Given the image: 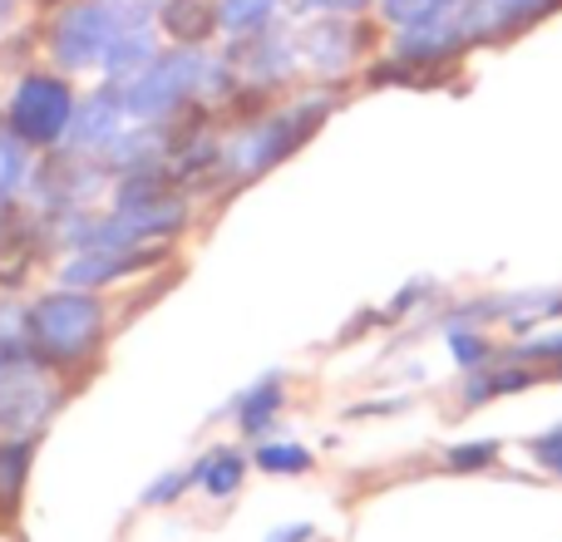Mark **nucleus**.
Wrapping results in <instances>:
<instances>
[{
  "label": "nucleus",
  "instance_id": "14",
  "mask_svg": "<svg viewBox=\"0 0 562 542\" xmlns=\"http://www.w3.org/2000/svg\"><path fill=\"white\" fill-rule=\"evenodd\" d=\"M154 55H158L154 30H124V35L109 39V49H104V59H99V69H104L109 84H128L138 69H148V59H154Z\"/></svg>",
  "mask_w": 562,
  "mask_h": 542
},
{
  "label": "nucleus",
  "instance_id": "24",
  "mask_svg": "<svg viewBox=\"0 0 562 542\" xmlns=\"http://www.w3.org/2000/svg\"><path fill=\"white\" fill-rule=\"evenodd\" d=\"M435 291H439V281H435V276H415V281H405V286L395 291V301H390V306L380 310V320H405L409 310L429 306V301H435Z\"/></svg>",
  "mask_w": 562,
  "mask_h": 542
},
{
  "label": "nucleus",
  "instance_id": "27",
  "mask_svg": "<svg viewBox=\"0 0 562 542\" xmlns=\"http://www.w3.org/2000/svg\"><path fill=\"white\" fill-rule=\"evenodd\" d=\"M400 409H409V395H380V399H360V405H350L346 419H390V415H400Z\"/></svg>",
  "mask_w": 562,
  "mask_h": 542
},
{
  "label": "nucleus",
  "instance_id": "10",
  "mask_svg": "<svg viewBox=\"0 0 562 542\" xmlns=\"http://www.w3.org/2000/svg\"><path fill=\"white\" fill-rule=\"evenodd\" d=\"M128 124V109H124V89L119 84H104L94 94L75 99V118L65 128V154H79V158H99Z\"/></svg>",
  "mask_w": 562,
  "mask_h": 542
},
{
  "label": "nucleus",
  "instance_id": "19",
  "mask_svg": "<svg viewBox=\"0 0 562 542\" xmlns=\"http://www.w3.org/2000/svg\"><path fill=\"white\" fill-rule=\"evenodd\" d=\"M504 355L528 360V365H538V370H553L558 360H562V320H548V326L518 336L514 346H504Z\"/></svg>",
  "mask_w": 562,
  "mask_h": 542
},
{
  "label": "nucleus",
  "instance_id": "16",
  "mask_svg": "<svg viewBox=\"0 0 562 542\" xmlns=\"http://www.w3.org/2000/svg\"><path fill=\"white\" fill-rule=\"evenodd\" d=\"M464 10V0H375V20L380 30H419L435 25V20H449Z\"/></svg>",
  "mask_w": 562,
  "mask_h": 542
},
{
  "label": "nucleus",
  "instance_id": "28",
  "mask_svg": "<svg viewBox=\"0 0 562 542\" xmlns=\"http://www.w3.org/2000/svg\"><path fill=\"white\" fill-rule=\"evenodd\" d=\"M316 538V523H281L267 533V542H311Z\"/></svg>",
  "mask_w": 562,
  "mask_h": 542
},
{
  "label": "nucleus",
  "instance_id": "13",
  "mask_svg": "<svg viewBox=\"0 0 562 542\" xmlns=\"http://www.w3.org/2000/svg\"><path fill=\"white\" fill-rule=\"evenodd\" d=\"M247 468H252V459H247L243 449H233V444H217V449H207V454L198 459V464L188 468V474H193V484L203 488L207 498H233L237 488H243Z\"/></svg>",
  "mask_w": 562,
  "mask_h": 542
},
{
  "label": "nucleus",
  "instance_id": "1",
  "mask_svg": "<svg viewBox=\"0 0 562 542\" xmlns=\"http://www.w3.org/2000/svg\"><path fill=\"white\" fill-rule=\"evenodd\" d=\"M346 104V89H301V94H281L257 114H243L223 134V178L233 188L262 183L272 168L286 158H296L321 128L336 118V109Z\"/></svg>",
  "mask_w": 562,
  "mask_h": 542
},
{
  "label": "nucleus",
  "instance_id": "11",
  "mask_svg": "<svg viewBox=\"0 0 562 542\" xmlns=\"http://www.w3.org/2000/svg\"><path fill=\"white\" fill-rule=\"evenodd\" d=\"M281 409H286V370H267L257 375L243 395L233 399V419H237V434L243 439H272Z\"/></svg>",
  "mask_w": 562,
  "mask_h": 542
},
{
  "label": "nucleus",
  "instance_id": "8",
  "mask_svg": "<svg viewBox=\"0 0 562 542\" xmlns=\"http://www.w3.org/2000/svg\"><path fill=\"white\" fill-rule=\"evenodd\" d=\"M109 39H114V15L99 0H75L49 30V55L59 69H89L104 59Z\"/></svg>",
  "mask_w": 562,
  "mask_h": 542
},
{
  "label": "nucleus",
  "instance_id": "23",
  "mask_svg": "<svg viewBox=\"0 0 562 542\" xmlns=\"http://www.w3.org/2000/svg\"><path fill=\"white\" fill-rule=\"evenodd\" d=\"M99 5L114 15V35H124V30H154L164 0H99Z\"/></svg>",
  "mask_w": 562,
  "mask_h": 542
},
{
  "label": "nucleus",
  "instance_id": "9",
  "mask_svg": "<svg viewBox=\"0 0 562 542\" xmlns=\"http://www.w3.org/2000/svg\"><path fill=\"white\" fill-rule=\"evenodd\" d=\"M548 385V370L528 365V360H514L504 355V346H498V355L488 360V365L469 370V375H459V389H454V419L464 415H479L484 405H494V399H514V395H528V389Z\"/></svg>",
  "mask_w": 562,
  "mask_h": 542
},
{
  "label": "nucleus",
  "instance_id": "4",
  "mask_svg": "<svg viewBox=\"0 0 562 542\" xmlns=\"http://www.w3.org/2000/svg\"><path fill=\"white\" fill-rule=\"evenodd\" d=\"M104 330H109V310L94 291L59 286L30 306V346L49 365H79V360H89L104 346Z\"/></svg>",
  "mask_w": 562,
  "mask_h": 542
},
{
  "label": "nucleus",
  "instance_id": "21",
  "mask_svg": "<svg viewBox=\"0 0 562 542\" xmlns=\"http://www.w3.org/2000/svg\"><path fill=\"white\" fill-rule=\"evenodd\" d=\"M30 178V148L15 134H0V197H15V188Z\"/></svg>",
  "mask_w": 562,
  "mask_h": 542
},
{
  "label": "nucleus",
  "instance_id": "7",
  "mask_svg": "<svg viewBox=\"0 0 562 542\" xmlns=\"http://www.w3.org/2000/svg\"><path fill=\"white\" fill-rule=\"evenodd\" d=\"M558 15L562 0H464L459 25H464L469 49H504Z\"/></svg>",
  "mask_w": 562,
  "mask_h": 542
},
{
  "label": "nucleus",
  "instance_id": "20",
  "mask_svg": "<svg viewBox=\"0 0 562 542\" xmlns=\"http://www.w3.org/2000/svg\"><path fill=\"white\" fill-rule=\"evenodd\" d=\"M25 355H35V346H30V310H20L15 301H0V365Z\"/></svg>",
  "mask_w": 562,
  "mask_h": 542
},
{
  "label": "nucleus",
  "instance_id": "2",
  "mask_svg": "<svg viewBox=\"0 0 562 542\" xmlns=\"http://www.w3.org/2000/svg\"><path fill=\"white\" fill-rule=\"evenodd\" d=\"M385 45L375 10L366 15H346V10H326L296 25V55H301V75H311V84H330V89H350L360 84V75L370 69V59Z\"/></svg>",
  "mask_w": 562,
  "mask_h": 542
},
{
  "label": "nucleus",
  "instance_id": "12",
  "mask_svg": "<svg viewBox=\"0 0 562 542\" xmlns=\"http://www.w3.org/2000/svg\"><path fill=\"white\" fill-rule=\"evenodd\" d=\"M158 25L173 45H193L207 49V39L217 35V0H164Z\"/></svg>",
  "mask_w": 562,
  "mask_h": 542
},
{
  "label": "nucleus",
  "instance_id": "17",
  "mask_svg": "<svg viewBox=\"0 0 562 542\" xmlns=\"http://www.w3.org/2000/svg\"><path fill=\"white\" fill-rule=\"evenodd\" d=\"M247 459L272 478H301L316 468V454H311L301 439H257V449Z\"/></svg>",
  "mask_w": 562,
  "mask_h": 542
},
{
  "label": "nucleus",
  "instance_id": "25",
  "mask_svg": "<svg viewBox=\"0 0 562 542\" xmlns=\"http://www.w3.org/2000/svg\"><path fill=\"white\" fill-rule=\"evenodd\" d=\"M188 488H193V474H188V468H168L164 478H154V484L144 488V498H138V504H144V508H168V504H178Z\"/></svg>",
  "mask_w": 562,
  "mask_h": 542
},
{
  "label": "nucleus",
  "instance_id": "15",
  "mask_svg": "<svg viewBox=\"0 0 562 542\" xmlns=\"http://www.w3.org/2000/svg\"><path fill=\"white\" fill-rule=\"evenodd\" d=\"M439 330H445V350L459 375H469V370L488 365V360L498 355V340L488 336V326H474V320H439Z\"/></svg>",
  "mask_w": 562,
  "mask_h": 542
},
{
  "label": "nucleus",
  "instance_id": "30",
  "mask_svg": "<svg viewBox=\"0 0 562 542\" xmlns=\"http://www.w3.org/2000/svg\"><path fill=\"white\" fill-rule=\"evenodd\" d=\"M548 385H562V360H558L553 370H548Z\"/></svg>",
  "mask_w": 562,
  "mask_h": 542
},
{
  "label": "nucleus",
  "instance_id": "22",
  "mask_svg": "<svg viewBox=\"0 0 562 542\" xmlns=\"http://www.w3.org/2000/svg\"><path fill=\"white\" fill-rule=\"evenodd\" d=\"M30 474V439H0V494L15 498Z\"/></svg>",
  "mask_w": 562,
  "mask_h": 542
},
{
  "label": "nucleus",
  "instance_id": "6",
  "mask_svg": "<svg viewBox=\"0 0 562 542\" xmlns=\"http://www.w3.org/2000/svg\"><path fill=\"white\" fill-rule=\"evenodd\" d=\"M75 118V89L59 75H25L10 94V134L25 148H55L65 144V128Z\"/></svg>",
  "mask_w": 562,
  "mask_h": 542
},
{
  "label": "nucleus",
  "instance_id": "29",
  "mask_svg": "<svg viewBox=\"0 0 562 542\" xmlns=\"http://www.w3.org/2000/svg\"><path fill=\"white\" fill-rule=\"evenodd\" d=\"M5 233H10V197H0V242H5Z\"/></svg>",
  "mask_w": 562,
  "mask_h": 542
},
{
  "label": "nucleus",
  "instance_id": "3",
  "mask_svg": "<svg viewBox=\"0 0 562 542\" xmlns=\"http://www.w3.org/2000/svg\"><path fill=\"white\" fill-rule=\"evenodd\" d=\"M207 75H213V49H193V45H173L158 49L148 59V69H138L124 89V109L134 124H168V118L203 109L207 99Z\"/></svg>",
  "mask_w": 562,
  "mask_h": 542
},
{
  "label": "nucleus",
  "instance_id": "26",
  "mask_svg": "<svg viewBox=\"0 0 562 542\" xmlns=\"http://www.w3.org/2000/svg\"><path fill=\"white\" fill-rule=\"evenodd\" d=\"M528 454H533V464L543 468V474L562 478V425H553V429H543V434L528 439Z\"/></svg>",
  "mask_w": 562,
  "mask_h": 542
},
{
  "label": "nucleus",
  "instance_id": "5",
  "mask_svg": "<svg viewBox=\"0 0 562 542\" xmlns=\"http://www.w3.org/2000/svg\"><path fill=\"white\" fill-rule=\"evenodd\" d=\"M65 405L55 365L40 355L0 365V439H35Z\"/></svg>",
  "mask_w": 562,
  "mask_h": 542
},
{
  "label": "nucleus",
  "instance_id": "18",
  "mask_svg": "<svg viewBox=\"0 0 562 542\" xmlns=\"http://www.w3.org/2000/svg\"><path fill=\"white\" fill-rule=\"evenodd\" d=\"M498 459H504V439L484 434V439H459V444H449L439 464H445L449 474H484Z\"/></svg>",
  "mask_w": 562,
  "mask_h": 542
}]
</instances>
